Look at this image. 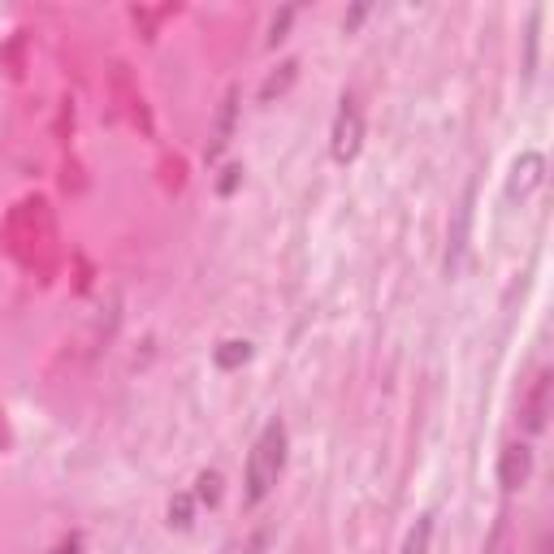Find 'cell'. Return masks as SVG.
<instances>
[{
  "mask_svg": "<svg viewBox=\"0 0 554 554\" xmlns=\"http://www.w3.org/2000/svg\"><path fill=\"white\" fill-rule=\"evenodd\" d=\"M468 221H472V195H464V204H459V217H455V234H451V252H446V273L459 269V260H464V239H468Z\"/></svg>",
  "mask_w": 554,
  "mask_h": 554,
  "instance_id": "8992f818",
  "label": "cell"
},
{
  "mask_svg": "<svg viewBox=\"0 0 554 554\" xmlns=\"http://www.w3.org/2000/svg\"><path fill=\"white\" fill-rule=\"evenodd\" d=\"M282 468H286V425H282V420H269V425L260 429L252 455H247V472H243L247 507L265 503V498L273 494L277 477H282Z\"/></svg>",
  "mask_w": 554,
  "mask_h": 554,
  "instance_id": "6da1fadb",
  "label": "cell"
},
{
  "mask_svg": "<svg viewBox=\"0 0 554 554\" xmlns=\"http://www.w3.org/2000/svg\"><path fill=\"white\" fill-rule=\"evenodd\" d=\"M546 412H550V373L537 377V390L529 399V412H524V425H529V433H542L546 429Z\"/></svg>",
  "mask_w": 554,
  "mask_h": 554,
  "instance_id": "52a82bcc",
  "label": "cell"
},
{
  "mask_svg": "<svg viewBox=\"0 0 554 554\" xmlns=\"http://www.w3.org/2000/svg\"><path fill=\"white\" fill-rule=\"evenodd\" d=\"M290 83H295V61H286L282 65V74H273L265 87H260V100H273V91H286Z\"/></svg>",
  "mask_w": 554,
  "mask_h": 554,
  "instance_id": "30bf717a",
  "label": "cell"
},
{
  "mask_svg": "<svg viewBox=\"0 0 554 554\" xmlns=\"http://www.w3.org/2000/svg\"><path fill=\"white\" fill-rule=\"evenodd\" d=\"M234 109H239V91H230L226 104H221V113H217V130H213V143H208V161H217V156L226 152V143L234 135Z\"/></svg>",
  "mask_w": 554,
  "mask_h": 554,
  "instance_id": "5b68a950",
  "label": "cell"
},
{
  "mask_svg": "<svg viewBox=\"0 0 554 554\" xmlns=\"http://www.w3.org/2000/svg\"><path fill=\"white\" fill-rule=\"evenodd\" d=\"M290 18H295V9H282V13H277V18H273V35H269V44H277V39H282V35H286V26H290Z\"/></svg>",
  "mask_w": 554,
  "mask_h": 554,
  "instance_id": "4fadbf2b",
  "label": "cell"
},
{
  "mask_svg": "<svg viewBox=\"0 0 554 554\" xmlns=\"http://www.w3.org/2000/svg\"><path fill=\"white\" fill-rule=\"evenodd\" d=\"M529 472H533V451H529V446H507L503 464H498V481H503V490H520V485L529 481Z\"/></svg>",
  "mask_w": 554,
  "mask_h": 554,
  "instance_id": "277c9868",
  "label": "cell"
},
{
  "mask_svg": "<svg viewBox=\"0 0 554 554\" xmlns=\"http://www.w3.org/2000/svg\"><path fill=\"white\" fill-rule=\"evenodd\" d=\"M217 485H221V477H217V472H204V477H200V498H204V503H217Z\"/></svg>",
  "mask_w": 554,
  "mask_h": 554,
  "instance_id": "7c38bea8",
  "label": "cell"
},
{
  "mask_svg": "<svg viewBox=\"0 0 554 554\" xmlns=\"http://www.w3.org/2000/svg\"><path fill=\"white\" fill-rule=\"evenodd\" d=\"M542 169H546V156L542 152H524L516 165H511V182H507V195L511 200H524L537 182H542Z\"/></svg>",
  "mask_w": 554,
  "mask_h": 554,
  "instance_id": "3957f363",
  "label": "cell"
},
{
  "mask_svg": "<svg viewBox=\"0 0 554 554\" xmlns=\"http://www.w3.org/2000/svg\"><path fill=\"white\" fill-rule=\"evenodd\" d=\"M169 520H174L178 529H187V524H191V498L187 494L174 498V507H169Z\"/></svg>",
  "mask_w": 554,
  "mask_h": 554,
  "instance_id": "8fae6325",
  "label": "cell"
},
{
  "mask_svg": "<svg viewBox=\"0 0 554 554\" xmlns=\"http://www.w3.org/2000/svg\"><path fill=\"white\" fill-rule=\"evenodd\" d=\"M247 355H252V347H247V342H221V347H217V364L221 368H234V364H243Z\"/></svg>",
  "mask_w": 554,
  "mask_h": 554,
  "instance_id": "9c48e42d",
  "label": "cell"
},
{
  "mask_svg": "<svg viewBox=\"0 0 554 554\" xmlns=\"http://www.w3.org/2000/svg\"><path fill=\"white\" fill-rule=\"evenodd\" d=\"M360 143H364V113L351 96H342L338 104V117H334V135H329V148H334V161H355L360 156Z\"/></svg>",
  "mask_w": 554,
  "mask_h": 554,
  "instance_id": "7a4b0ae2",
  "label": "cell"
},
{
  "mask_svg": "<svg viewBox=\"0 0 554 554\" xmlns=\"http://www.w3.org/2000/svg\"><path fill=\"white\" fill-rule=\"evenodd\" d=\"M234 182H239V169H226V178H221V195H230Z\"/></svg>",
  "mask_w": 554,
  "mask_h": 554,
  "instance_id": "5bb4252c",
  "label": "cell"
},
{
  "mask_svg": "<svg viewBox=\"0 0 554 554\" xmlns=\"http://www.w3.org/2000/svg\"><path fill=\"white\" fill-rule=\"evenodd\" d=\"M78 550H83V542H78V537H70V542H61L52 554H78Z\"/></svg>",
  "mask_w": 554,
  "mask_h": 554,
  "instance_id": "9a60e30c",
  "label": "cell"
},
{
  "mask_svg": "<svg viewBox=\"0 0 554 554\" xmlns=\"http://www.w3.org/2000/svg\"><path fill=\"white\" fill-rule=\"evenodd\" d=\"M364 13H368V9H364V5H355V9H351V13H347V26H355V22H364Z\"/></svg>",
  "mask_w": 554,
  "mask_h": 554,
  "instance_id": "2e32d148",
  "label": "cell"
},
{
  "mask_svg": "<svg viewBox=\"0 0 554 554\" xmlns=\"http://www.w3.org/2000/svg\"><path fill=\"white\" fill-rule=\"evenodd\" d=\"M429 542H433V516H420L412 524V533H407L403 554H429Z\"/></svg>",
  "mask_w": 554,
  "mask_h": 554,
  "instance_id": "ba28073f",
  "label": "cell"
}]
</instances>
